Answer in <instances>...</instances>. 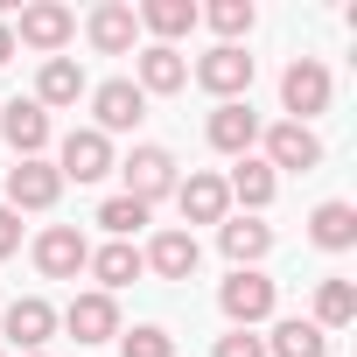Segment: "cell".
I'll return each mask as SVG.
<instances>
[{
  "instance_id": "cell-8",
  "label": "cell",
  "mask_w": 357,
  "mask_h": 357,
  "mask_svg": "<svg viewBox=\"0 0 357 357\" xmlns=\"http://www.w3.org/2000/svg\"><path fill=\"white\" fill-rule=\"evenodd\" d=\"M259 161L280 175V168H294V175H308V168H322V140H315V126H294V119H280V126H259Z\"/></svg>"
},
{
  "instance_id": "cell-16",
  "label": "cell",
  "mask_w": 357,
  "mask_h": 357,
  "mask_svg": "<svg viewBox=\"0 0 357 357\" xmlns=\"http://www.w3.org/2000/svg\"><path fill=\"white\" fill-rule=\"evenodd\" d=\"M84 43H91L98 56H133V43H140L133 8H126V0H105V8H91V15H84Z\"/></svg>"
},
{
  "instance_id": "cell-20",
  "label": "cell",
  "mask_w": 357,
  "mask_h": 357,
  "mask_svg": "<svg viewBox=\"0 0 357 357\" xmlns=\"http://www.w3.org/2000/svg\"><path fill=\"white\" fill-rule=\"evenodd\" d=\"M84 91H91V77H84V63H77V56H50V63L36 70V105H43V112L77 105Z\"/></svg>"
},
{
  "instance_id": "cell-10",
  "label": "cell",
  "mask_w": 357,
  "mask_h": 357,
  "mask_svg": "<svg viewBox=\"0 0 357 357\" xmlns=\"http://www.w3.org/2000/svg\"><path fill=\"white\" fill-rule=\"evenodd\" d=\"M29 252H36V273H43V280H77L84 259H91V245H84L77 225H50V231H36Z\"/></svg>"
},
{
  "instance_id": "cell-18",
  "label": "cell",
  "mask_w": 357,
  "mask_h": 357,
  "mask_svg": "<svg viewBox=\"0 0 357 357\" xmlns=\"http://www.w3.org/2000/svg\"><path fill=\"white\" fill-rule=\"evenodd\" d=\"M204 140H211L218 154H231V161H238V154H252V147H259V112H252L245 98H238V105H218V112L204 119Z\"/></svg>"
},
{
  "instance_id": "cell-24",
  "label": "cell",
  "mask_w": 357,
  "mask_h": 357,
  "mask_svg": "<svg viewBox=\"0 0 357 357\" xmlns=\"http://www.w3.org/2000/svg\"><path fill=\"white\" fill-rule=\"evenodd\" d=\"M133 22H140L154 43H168V50H175V43L197 29V0H147V8H133Z\"/></svg>"
},
{
  "instance_id": "cell-28",
  "label": "cell",
  "mask_w": 357,
  "mask_h": 357,
  "mask_svg": "<svg viewBox=\"0 0 357 357\" xmlns=\"http://www.w3.org/2000/svg\"><path fill=\"white\" fill-rule=\"evenodd\" d=\"M147 218H154V211H147V204H133V197H126V190H119V197H105V204H98V225H105V231H112V238H126V245H133V231H140V225H147Z\"/></svg>"
},
{
  "instance_id": "cell-3",
  "label": "cell",
  "mask_w": 357,
  "mask_h": 357,
  "mask_svg": "<svg viewBox=\"0 0 357 357\" xmlns=\"http://www.w3.org/2000/svg\"><path fill=\"white\" fill-rule=\"evenodd\" d=\"M329 98H336V77H329L322 56H294V63L280 70V105H287L294 126H308L315 112H329Z\"/></svg>"
},
{
  "instance_id": "cell-11",
  "label": "cell",
  "mask_w": 357,
  "mask_h": 357,
  "mask_svg": "<svg viewBox=\"0 0 357 357\" xmlns=\"http://www.w3.org/2000/svg\"><path fill=\"white\" fill-rule=\"evenodd\" d=\"M56 329H70L77 343H112L119 336V301L98 294V287H84V294H70V308L56 315Z\"/></svg>"
},
{
  "instance_id": "cell-9",
  "label": "cell",
  "mask_w": 357,
  "mask_h": 357,
  "mask_svg": "<svg viewBox=\"0 0 357 357\" xmlns=\"http://www.w3.org/2000/svg\"><path fill=\"white\" fill-rule=\"evenodd\" d=\"M175 211H183V225H225V218H231L225 175H218V168H190L183 183H175Z\"/></svg>"
},
{
  "instance_id": "cell-34",
  "label": "cell",
  "mask_w": 357,
  "mask_h": 357,
  "mask_svg": "<svg viewBox=\"0 0 357 357\" xmlns=\"http://www.w3.org/2000/svg\"><path fill=\"white\" fill-rule=\"evenodd\" d=\"M0 357H8V350H0Z\"/></svg>"
},
{
  "instance_id": "cell-5",
  "label": "cell",
  "mask_w": 357,
  "mask_h": 357,
  "mask_svg": "<svg viewBox=\"0 0 357 357\" xmlns=\"http://www.w3.org/2000/svg\"><path fill=\"white\" fill-rule=\"evenodd\" d=\"M190 77H197L218 105H238V98L252 91V56H245L238 43H218L211 56H197V70H190Z\"/></svg>"
},
{
  "instance_id": "cell-4",
  "label": "cell",
  "mask_w": 357,
  "mask_h": 357,
  "mask_svg": "<svg viewBox=\"0 0 357 357\" xmlns=\"http://www.w3.org/2000/svg\"><path fill=\"white\" fill-rule=\"evenodd\" d=\"M119 175H126V197L133 204H161V197H175V183H183V175H175V154L161 147V140H140L126 161H119Z\"/></svg>"
},
{
  "instance_id": "cell-22",
  "label": "cell",
  "mask_w": 357,
  "mask_h": 357,
  "mask_svg": "<svg viewBox=\"0 0 357 357\" xmlns=\"http://www.w3.org/2000/svg\"><path fill=\"white\" fill-rule=\"evenodd\" d=\"M308 238H315L322 252H350V245H357V204H343V197L315 204V211H308Z\"/></svg>"
},
{
  "instance_id": "cell-25",
  "label": "cell",
  "mask_w": 357,
  "mask_h": 357,
  "mask_svg": "<svg viewBox=\"0 0 357 357\" xmlns=\"http://www.w3.org/2000/svg\"><path fill=\"white\" fill-rule=\"evenodd\" d=\"M266 357H329V336L308 315H280L273 336H266Z\"/></svg>"
},
{
  "instance_id": "cell-33",
  "label": "cell",
  "mask_w": 357,
  "mask_h": 357,
  "mask_svg": "<svg viewBox=\"0 0 357 357\" xmlns=\"http://www.w3.org/2000/svg\"><path fill=\"white\" fill-rule=\"evenodd\" d=\"M29 357H50V350H29Z\"/></svg>"
},
{
  "instance_id": "cell-19",
  "label": "cell",
  "mask_w": 357,
  "mask_h": 357,
  "mask_svg": "<svg viewBox=\"0 0 357 357\" xmlns=\"http://www.w3.org/2000/svg\"><path fill=\"white\" fill-rule=\"evenodd\" d=\"M225 197H231V204H245V218H259V211L280 197V175H273L259 154H238V161H231V175H225Z\"/></svg>"
},
{
  "instance_id": "cell-32",
  "label": "cell",
  "mask_w": 357,
  "mask_h": 357,
  "mask_svg": "<svg viewBox=\"0 0 357 357\" xmlns=\"http://www.w3.org/2000/svg\"><path fill=\"white\" fill-rule=\"evenodd\" d=\"M8 56H15V29H8V22H0V63H8Z\"/></svg>"
},
{
  "instance_id": "cell-7",
  "label": "cell",
  "mask_w": 357,
  "mask_h": 357,
  "mask_svg": "<svg viewBox=\"0 0 357 357\" xmlns=\"http://www.w3.org/2000/svg\"><path fill=\"white\" fill-rule=\"evenodd\" d=\"M119 161H112V140L98 126H70L63 133V154H56V175L63 183H105Z\"/></svg>"
},
{
  "instance_id": "cell-23",
  "label": "cell",
  "mask_w": 357,
  "mask_h": 357,
  "mask_svg": "<svg viewBox=\"0 0 357 357\" xmlns=\"http://www.w3.org/2000/svg\"><path fill=\"white\" fill-rule=\"evenodd\" d=\"M218 245H225L231 266H259V259L273 252V225H259V218H225V225H218Z\"/></svg>"
},
{
  "instance_id": "cell-31",
  "label": "cell",
  "mask_w": 357,
  "mask_h": 357,
  "mask_svg": "<svg viewBox=\"0 0 357 357\" xmlns=\"http://www.w3.org/2000/svg\"><path fill=\"white\" fill-rule=\"evenodd\" d=\"M15 252H22V218L0 204V259H15Z\"/></svg>"
},
{
  "instance_id": "cell-14",
  "label": "cell",
  "mask_w": 357,
  "mask_h": 357,
  "mask_svg": "<svg viewBox=\"0 0 357 357\" xmlns=\"http://www.w3.org/2000/svg\"><path fill=\"white\" fill-rule=\"evenodd\" d=\"M133 84H140V98H175V91L190 84V56L168 50V43H147L133 56Z\"/></svg>"
},
{
  "instance_id": "cell-1",
  "label": "cell",
  "mask_w": 357,
  "mask_h": 357,
  "mask_svg": "<svg viewBox=\"0 0 357 357\" xmlns=\"http://www.w3.org/2000/svg\"><path fill=\"white\" fill-rule=\"evenodd\" d=\"M218 308H225V322H231V329H259V322H273L280 287H273L259 266H231V280L218 287Z\"/></svg>"
},
{
  "instance_id": "cell-27",
  "label": "cell",
  "mask_w": 357,
  "mask_h": 357,
  "mask_svg": "<svg viewBox=\"0 0 357 357\" xmlns=\"http://www.w3.org/2000/svg\"><path fill=\"white\" fill-rule=\"evenodd\" d=\"M197 22H211L225 43H238V36H252V0H211V8H197Z\"/></svg>"
},
{
  "instance_id": "cell-13",
  "label": "cell",
  "mask_w": 357,
  "mask_h": 357,
  "mask_svg": "<svg viewBox=\"0 0 357 357\" xmlns=\"http://www.w3.org/2000/svg\"><path fill=\"white\" fill-rule=\"evenodd\" d=\"M140 259H147V273H154V280H197V266H204V245H197V231L168 225V231H154V245H147Z\"/></svg>"
},
{
  "instance_id": "cell-2",
  "label": "cell",
  "mask_w": 357,
  "mask_h": 357,
  "mask_svg": "<svg viewBox=\"0 0 357 357\" xmlns=\"http://www.w3.org/2000/svg\"><path fill=\"white\" fill-rule=\"evenodd\" d=\"M8 29H15V50H36V56L50 63V56H63V50H70L77 15L63 8V0H29V8H22V22H8Z\"/></svg>"
},
{
  "instance_id": "cell-30",
  "label": "cell",
  "mask_w": 357,
  "mask_h": 357,
  "mask_svg": "<svg viewBox=\"0 0 357 357\" xmlns=\"http://www.w3.org/2000/svg\"><path fill=\"white\" fill-rule=\"evenodd\" d=\"M211 357H266V336H252V329H231V336H218V350Z\"/></svg>"
},
{
  "instance_id": "cell-17",
  "label": "cell",
  "mask_w": 357,
  "mask_h": 357,
  "mask_svg": "<svg viewBox=\"0 0 357 357\" xmlns=\"http://www.w3.org/2000/svg\"><path fill=\"white\" fill-rule=\"evenodd\" d=\"M0 336L29 357V350H43V343L56 336V308H50L43 294H22V301H8V315H0Z\"/></svg>"
},
{
  "instance_id": "cell-21",
  "label": "cell",
  "mask_w": 357,
  "mask_h": 357,
  "mask_svg": "<svg viewBox=\"0 0 357 357\" xmlns=\"http://www.w3.org/2000/svg\"><path fill=\"white\" fill-rule=\"evenodd\" d=\"M84 273L98 280V294H119L126 280H140V273H147V259H140V245H126V238H112V245H98V252L84 259Z\"/></svg>"
},
{
  "instance_id": "cell-29",
  "label": "cell",
  "mask_w": 357,
  "mask_h": 357,
  "mask_svg": "<svg viewBox=\"0 0 357 357\" xmlns=\"http://www.w3.org/2000/svg\"><path fill=\"white\" fill-rule=\"evenodd\" d=\"M119 350L126 357H175V336L161 322H140V329H119Z\"/></svg>"
},
{
  "instance_id": "cell-26",
  "label": "cell",
  "mask_w": 357,
  "mask_h": 357,
  "mask_svg": "<svg viewBox=\"0 0 357 357\" xmlns=\"http://www.w3.org/2000/svg\"><path fill=\"white\" fill-rule=\"evenodd\" d=\"M308 322H315L322 336H329V329H350V322H357V287H350L343 273H329V280L315 287V315H308Z\"/></svg>"
},
{
  "instance_id": "cell-12",
  "label": "cell",
  "mask_w": 357,
  "mask_h": 357,
  "mask_svg": "<svg viewBox=\"0 0 357 357\" xmlns=\"http://www.w3.org/2000/svg\"><path fill=\"white\" fill-rule=\"evenodd\" d=\"M56 197H63L56 161H15V168H8V211H15V218H22V211H56Z\"/></svg>"
},
{
  "instance_id": "cell-15",
  "label": "cell",
  "mask_w": 357,
  "mask_h": 357,
  "mask_svg": "<svg viewBox=\"0 0 357 357\" xmlns=\"http://www.w3.org/2000/svg\"><path fill=\"white\" fill-rule=\"evenodd\" d=\"M0 133H8V147H15V161H43V147H50V112L36 105V98H8L0 105Z\"/></svg>"
},
{
  "instance_id": "cell-6",
  "label": "cell",
  "mask_w": 357,
  "mask_h": 357,
  "mask_svg": "<svg viewBox=\"0 0 357 357\" xmlns=\"http://www.w3.org/2000/svg\"><path fill=\"white\" fill-rule=\"evenodd\" d=\"M84 98H91V126H98L105 140H112V133H133V126L147 119V98H140L133 77H105V84H91Z\"/></svg>"
}]
</instances>
